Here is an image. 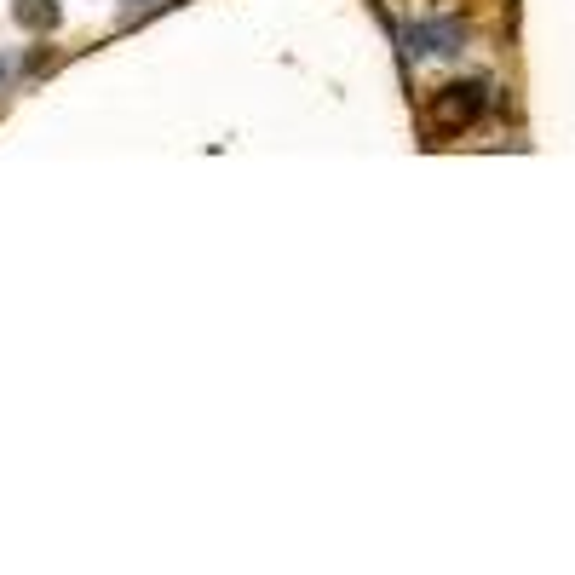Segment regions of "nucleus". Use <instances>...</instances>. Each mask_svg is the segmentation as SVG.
Segmentation results:
<instances>
[{
  "instance_id": "1",
  "label": "nucleus",
  "mask_w": 575,
  "mask_h": 575,
  "mask_svg": "<svg viewBox=\"0 0 575 575\" xmlns=\"http://www.w3.org/2000/svg\"><path fill=\"white\" fill-rule=\"evenodd\" d=\"M483 81H449V87H437L432 98H426V133L432 138H455L466 133L472 121L483 115Z\"/></svg>"
},
{
  "instance_id": "2",
  "label": "nucleus",
  "mask_w": 575,
  "mask_h": 575,
  "mask_svg": "<svg viewBox=\"0 0 575 575\" xmlns=\"http://www.w3.org/2000/svg\"><path fill=\"white\" fill-rule=\"evenodd\" d=\"M409 46L414 52H460V23L455 18H426V23H414L409 29Z\"/></svg>"
},
{
  "instance_id": "3",
  "label": "nucleus",
  "mask_w": 575,
  "mask_h": 575,
  "mask_svg": "<svg viewBox=\"0 0 575 575\" xmlns=\"http://www.w3.org/2000/svg\"><path fill=\"white\" fill-rule=\"evenodd\" d=\"M12 18H18L29 35H52V29H58V0H12Z\"/></svg>"
},
{
  "instance_id": "4",
  "label": "nucleus",
  "mask_w": 575,
  "mask_h": 575,
  "mask_svg": "<svg viewBox=\"0 0 575 575\" xmlns=\"http://www.w3.org/2000/svg\"><path fill=\"white\" fill-rule=\"evenodd\" d=\"M0 81H6V64H0Z\"/></svg>"
}]
</instances>
